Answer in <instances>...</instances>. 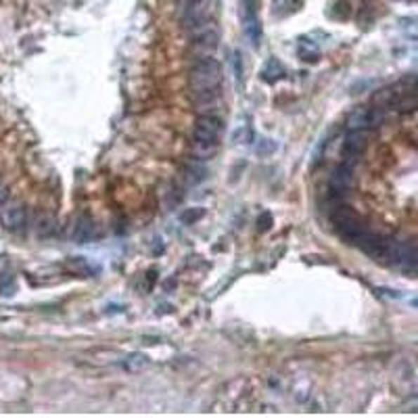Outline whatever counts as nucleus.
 Listing matches in <instances>:
<instances>
[{"label": "nucleus", "mask_w": 418, "mask_h": 418, "mask_svg": "<svg viewBox=\"0 0 418 418\" xmlns=\"http://www.w3.org/2000/svg\"><path fill=\"white\" fill-rule=\"evenodd\" d=\"M222 80H224V74H222V67H220L218 61L199 59L195 63V67L190 70L188 82H190L192 96H195L199 107H207V105L218 100Z\"/></svg>", "instance_id": "f257e3e1"}, {"label": "nucleus", "mask_w": 418, "mask_h": 418, "mask_svg": "<svg viewBox=\"0 0 418 418\" xmlns=\"http://www.w3.org/2000/svg\"><path fill=\"white\" fill-rule=\"evenodd\" d=\"M299 57L303 61H308V63H314L320 57V48L314 42H310V40H301L299 42Z\"/></svg>", "instance_id": "4468645a"}, {"label": "nucleus", "mask_w": 418, "mask_h": 418, "mask_svg": "<svg viewBox=\"0 0 418 418\" xmlns=\"http://www.w3.org/2000/svg\"><path fill=\"white\" fill-rule=\"evenodd\" d=\"M220 0H184V25L186 30L205 21H214L218 15Z\"/></svg>", "instance_id": "7ed1b4c3"}, {"label": "nucleus", "mask_w": 418, "mask_h": 418, "mask_svg": "<svg viewBox=\"0 0 418 418\" xmlns=\"http://www.w3.org/2000/svg\"><path fill=\"white\" fill-rule=\"evenodd\" d=\"M239 19L243 25V32L253 46H259L261 40V25L257 19V4L255 0H239Z\"/></svg>", "instance_id": "20e7f679"}, {"label": "nucleus", "mask_w": 418, "mask_h": 418, "mask_svg": "<svg viewBox=\"0 0 418 418\" xmlns=\"http://www.w3.org/2000/svg\"><path fill=\"white\" fill-rule=\"evenodd\" d=\"M149 366V358L145 353H132L126 358V370L130 372H141Z\"/></svg>", "instance_id": "2eb2a0df"}, {"label": "nucleus", "mask_w": 418, "mask_h": 418, "mask_svg": "<svg viewBox=\"0 0 418 418\" xmlns=\"http://www.w3.org/2000/svg\"><path fill=\"white\" fill-rule=\"evenodd\" d=\"M247 136H249V126H247V119L243 117V122H241V126L235 130V134H233V141H237V143H245L247 141Z\"/></svg>", "instance_id": "dca6fc26"}, {"label": "nucleus", "mask_w": 418, "mask_h": 418, "mask_svg": "<svg viewBox=\"0 0 418 418\" xmlns=\"http://www.w3.org/2000/svg\"><path fill=\"white\" fill-rule=\"evenodd\" d=\"M92 237H94V224H92V220L86 218V216H80L72 224V228H70V239L76 241V243H88Z\"/></svg>", "instance_id": "9d476101"}, {"label": "nucleus", "mask_w": 418, "mask_h": 418, "mask_svg": "<svg viewBox=\"0 0 418 418\" xmlns=\"http://www.w3.org/2000/svg\"><path fill=\"white\" fill-rule=\"evenodd\" d=\"M381 119V113L377 109L370 107H355L349 117H347V128L349 130H368L372 126H377Z\"/></svg>", "instance_id": "1a4fd4ad"}, {"label": "nucleus", "mask_w": 418, "mask_h": 418, "mask_svg": "<svg viewBox=\"0 0 418 418\" xmlns=\"http://www.w3.org/2000/svg\"><path fill=\"white\" fill-rule=\"evenodd\" d=\"M27 222V211L21 203H4L0 207V226L6 233H21Z\"/></svg>", "instance_id": "423d86ee"}, {"label": "nucleus", "mask_w": 418, "mask_h": 418, "mask_svg": "<svg viewBox=\"0 0 418 418\" xmlns=\"http://www.w3.org/2000/svg\"><path fill=\"white\" fill-rule=\"evenodd\" d=\"M351 182H353V167L345 166V164H341V166L337 167L333 171V176H331V188L339 190V192L347 190L351 186Z\"/></svg>", "instance_id": "9b49d317"}, {"label": "nucleus", "mask_w": 418, "mask_h": 418, "mask_svg": "<svg viewBox=\"0 0 418 418\" xmlns=\"http://www.w3.org/2000/svg\"><path fill=\"white\" fill-rule=\"evenodd\" d=\"M285 78V67H282V63L278 61V59H270L266 65H263V70H261V80L268 84H274L278 82V80H282Z\"/></svg>", "instance_id": "f8f14e48"}, {"label": "nucleus", "mask_w": 418, "mask_h": 418, "mask_svg": "<svg viewBox=\"0 0 418 418\" xmlns=\"http://www.w3.org/2000/svg\"><path fill=\"white\" fill-rule=\"evenodd\" d=\"M6 201H8V188L0 184V207H2V205H4Z\"/></svg>", "instance_id": "a211bd4d"}, {"label": "nucleus", "mask_w": 418, "mask_h": 418, "mask_svg": "<svg viewBox=\"0 0 418 418\" xmlns=\"http://www.w3.org/2000/svg\"><path fill=\"white\" fill-rule=\"evenodd\" d=\"M218 151V143H205V141H192V155L197 159H209Z\"/></svg>", "instance_id": "ddd939ff"}, {"label": "nucleus", "mask_w": 418, "mask_h": 418, "mask_svg": "<svg viewBox=\"0 0 418 418\" xmlns=\"http://www.w3.org/2000/svg\"><path fill=\"white\" fill-rule=\"evenodd\" d=\"M222 119H218L216 115H203L197 119L195 124V134L192 141H205V143H218L220 134H222Z\"/></svg>", "instance_id": "0eeeda50"}, {"label": "nucleus", "mask_w": 418, "mask_h": 418, "mask_svg": "<svg viewBox=\"0 0 418 418\" xmlns=\"http://www.w3.org/2000/svg\"><path fill=\"white\" fill-rule=\"evenodd\" d=\"M233 72H235L237 80L241 82V78H243L241 74H243V72H241V55H239V53H235V55H233Z\"/></svg>", "instance_id": "f3484780"}, {"label": "nucleus", "mask_w": 418, "mask_h": 418, "mask_svg": "<svg viewBox=\"0 0 418 418\" xmlns=\"http://www.w3.org/2000/svg\"><path fill=\"white\" fill-rule=\"evenodd\" d=\"M366 132L364 130H351L349 136L345 138L343 145V164L349 167L355 166L358 157L362 155V151L366 149Z\"/></svg>", "instance_id": "6e6552de"}, {"label": "nucleus", "mask_w": 418, "mask_h": 418, "mask_svg": "<svg viewBox=\"0 0 418 418\" xmlns=\"http://www.w3.org/2000/svg\"><path fill=\"white\" fill-rule=\"evenodd\" d=\"M331 220H333L337 233H339L345 241H349L351 245L368 230V226L364 224V220H362L351 207H345V205H341V207L334 209Z\"/></svg>", "instance_id": "f03ea898"}, {"label": "nucleus", "mask_w": 418, "mask_h": 418, "mask_svg": "<svg viewBox=\"0 0 418 418\" xmlns=\"http://www.w3.org/2000/svg\"><path fill=\"white\" fill-rule=\"evenodd\" d=\"M385 261L404 270V272H412L417 268V251L414 245L410 243H389L387 241V255H385Z\"/></svg>", "instance_id": "39448f33"}]
</instances>
